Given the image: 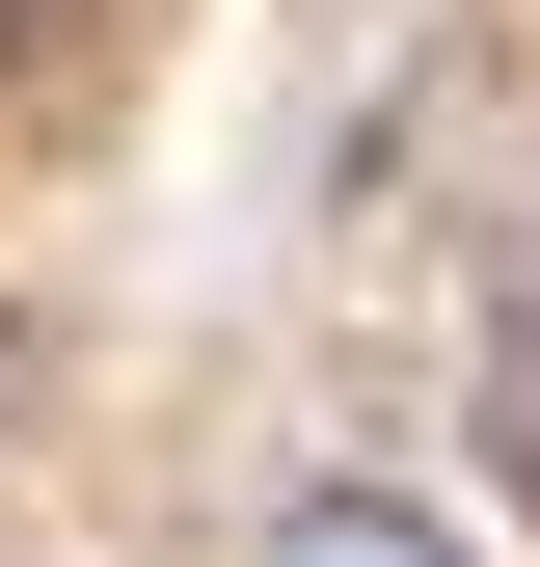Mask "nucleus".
<instances>
[{"instance_id":"obj_1","label":"nucleus","mask_w":540,"mask_h":567,"mask_svg":"<svg viewBox=\"0 0 540 567\" xmlns=\"http://www.w3.org/2000/svg\"><path fill=\"white\" fill-rule=\"evenodd\" d=\"M270 567H487V540L405 514V486H298V514H270Z\"/></svg>"},{"instance_id":"obj_2","label":"nucleus","mask_w":540,"mask_h":567,"mask_svg":"<svg viewBox=\"0 0 540 567\" xmlns=\"http://www.w3.org/2000/svg\"><path fill=\"white\" fill-rule=\"evenodd\" d=\"M54 28H82V0H0V82H28V54H54Z\"/></svg>"}]
</instances>
